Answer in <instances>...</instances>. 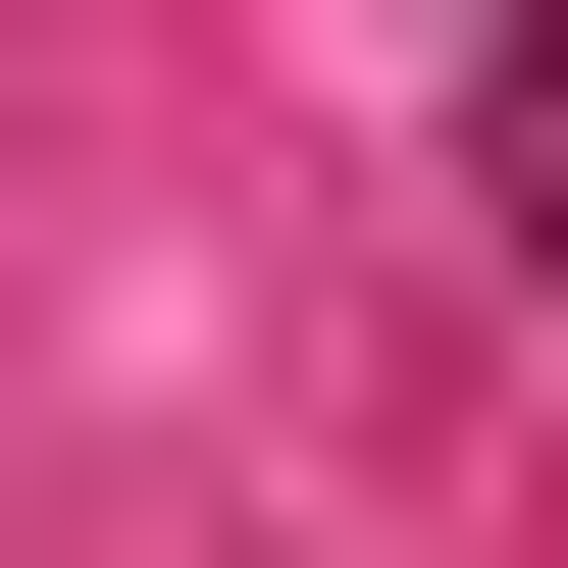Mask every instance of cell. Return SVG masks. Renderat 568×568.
Wrapping results in <instances>:
<instances>
[{
	"label": "cell",
	"instance_id": "obj_1",
	"mask_svg": "<svg viewBox=\"0 0 568 568\" xmlns=\"http://www.w3.org/2000/svg\"><path fill=\"white\" fill-rule=\"evenodd\" d=\"M465 207H517V311H568V52H517V104H465Z\"/></svg>",
	"mask_w": 568,
	"mask_h": 568
}]
</instances>
